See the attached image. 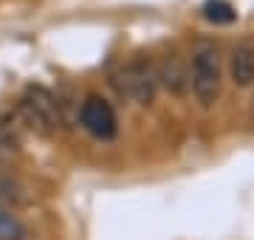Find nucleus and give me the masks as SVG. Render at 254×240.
I'll list each match as a JSON object with an SVG mask.
<instances>
[{
  "mask_svg": "<svg viewBox=\"0 0 254 240\" xmlns=\"http://www.w3.org/2000/svg\"><path fill=\"white\" fill-rule=\"evenodd\" d=\"M31 203V195H28L26 184H20L17 178L0 173V206H6L14 212V206H26Z\"/></svg>",
  "mask_w": 254,
  "mask_h": 240,
  "instance_id": "6",
  "label": "nucleus"
},
{
  "mask_svg": "<svg viewBox=\"0 0 254 240\" xmlns=\"http://www.w3.org/2000/svg\"><path fill=\"white\" fill-rule=\"evenodd\" d=\"M116 88L127 99L138 102V105H150L155 99V91H158V71L150 60L138 57L116 74Z\"/></svg>",
  "mask_w": 254,
  "mask_h": 240,
  "instance_id": "3",
  "label": "nucleus"
},
{
  "mask_svg": "<svg viewBox=\"0 0 254 240\" xmlns=\"http://www.w3.org/2000/svg\"><path fill=\"white\" fill-rule=\"evenodd\" d=\"M20 113L26 116V121L37 133H54L63 124V111H60V102L48 88L43 85H31L26 88L23 99H20Z\"/></svg>",
  "mask_w": 254,
  "mask_h": 240,
  "instance_id": "2",
  "label": "nucleus"
},
{
  "mask_svg": "<svg viewBox=\"0 0 254 240\" xmlns=\"http://www.w3.org/2000/svg\"><path fill=\"white\" fill-rule=\"evenodd\" d=\"M17 147V139H14V133H11L9 124H3L0 121V164L11 156V150Z\"/></svg>",
  "mask_w": 254,
  "mask_h": 240,
  "instance_id": "9",
  "label": "nucleus"
},
{
  "mask_svg": "<svg viewBox=\"0 0 254 240\" xmlns=\"http://www.w3.org/2000/svg\"><path fill=\"white\" fill-rule=\"evenodd\" d=\"M203 17L212 20V23H223L226 26V23H235L237 11L229 0H206L203 3Z\"/></svg>",
  "mask_w": 254,
  "mask_h": 240,
  "instance_id": "8",
  "label": "nucleus"
},
{
  "mask_svg": "<svg viewBox=\"0 0 254 240\" xmlns=\"http://www.w3.org/2000/svg\"><path fill=\"white\" fill-rule=\"evenodd\" d=\"M190 85L195 99L203 108H212L220 96V57L218 48L212 43H198L192 51V65H190Z\"/></svg>",
  "mask_w": 254,
  "mask_h": 240,
  "instance_id": "1",
  "label": "nucleus"
},
{
  "mask_svg": "<svg viewBox=\"0 0 254 240\" xmlns=\"http://www.w3.org/2000/svg\"><path fill=\"white\" fill-rule=\"evenodd\" d=\"M79 121H82V127L88 130L93 139H102V141H110L113 136H116V130H119L113 105H110L108 99L96 96V93H91L88 99L82 102Z\"/></svg>",
  "mask_w": 254,
  "mask_h": 240,
  "instance_id": "4",
  "label": "nucleus"
},
{
  "mask_svg": "<svg viewBox=\"0 0 254 240\" xmlns=\"http://www.w3.org/2000/svg\"><path fill=\"white\" fill-rule=\"evenodd\" d=\"M232 82L240 85V88H249L254 82V40L252 37H243L232 48Z\"/></svg>",
  "mask_w": 254,
  "mask_h": 240,
  "instance_id": "5",
  "label": "nucleus"
},
{
  "mask_svg": "<svg viewBox=\"0 0 254 240\" xmlns=\"http://www.w3.org/2000/svg\"><path fill=\"white\" fill-rule=\"evenodd\" d=\"M0 240H28L26 223L6 206H0Z\"/></svg>",
  "mask_w": 254,
  "mask_h": 240,
  "instance_id": "7",
  "label": "nucleus"
}]
</instances>
